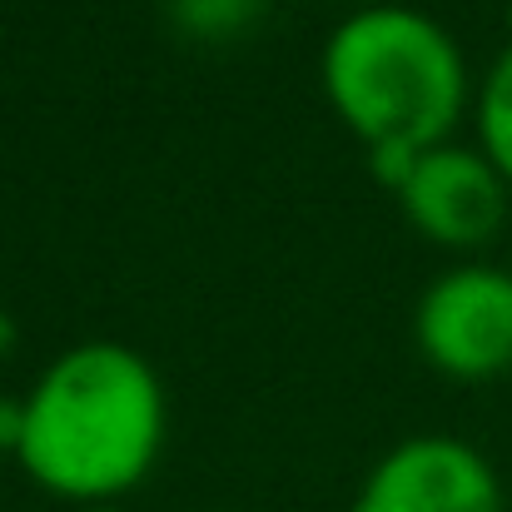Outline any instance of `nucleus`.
<instances>
[{
	"label": "nucleus",
	"instance_id": "f257e3e1",
	"mask_svg": "<svg viewBox=\"0 0 512 512\" xmlns=\"http://www.w3.org/2000/svg\"><path fill=\"white\" fill-rule=\"evenodd\" d=\"M20 398L25 428L15 463L40 493L70 508L125 503L165 458V378L130 343H70Z\"/></svg>",
	"mask_w": 512,
	"mask_h": 512
},
{
	"label": "nucleus",
	"instance_id": "f03ea898",
	"mask_svg": "<svg viewBox=\"0 0 512 512\" xmlns=\"http://www.w3.org/2000/svg\"><path fill=\"white\" fill-rule=\"evenodd\" d=\"M329 110L358 145H443L473 115V70L458 35L418 5L368 0L348 10L319 50Z\"/></svg>",
	"mask_w": 512,
	"mask_h": 512
},
{
	"label": "nucleus",
	"instance_id": "7ed1b4c3",
	"mask_svg": "<svg viewBox=\"0 0 512 512\" xmlns=\"http://www.w3.org/2000/svg\"><path fill=\"white\" fill-rule=\"evenodd\" d=\"M423 363L453 383H493L512 373V274L508 264L458 259L433 274L413 304Z\"/></svg>",
	"mask_w": 512,
	"mask_h": 512
},
{
	"label": "nucleus",
	"instance_id": "20e7f679",
	"mask_svg": "<svg viewBox=\"0 0 512 512\" xmlns=\"http://www.w3.org/2000/svg\"><path fill=\"white\" fill-rule=\"evenodd\" d=\"M348 512H508V498L483 448L453 433H413L368 468Z\"/></svg>",
	"mask_w": 512,
	"mask_h": 512
},
{
	"label": "nucleus",
	"instance_id": "39448f33",
	"mask_svg": "<svg viewBox=\"0 0 512 512\" xmlns=\"http://www.w3.org/2000/svg\"><path fill=\"white\" fill-rule=\"evenodd\" d=\"M393 199L418 239L448 254H473L488 239H498V229L508 224L512 184L478 145L443 140L418 155L413 174Z\"/></svg>",
	"mask_w": 512,
	"mask_h": 512
},
{
	"label": "nucleus",
	"instance_id": "423d86ee",
	"mask_svg": "<svg viewBox=\"0 0 512 512\" xmlns=\"http://www.w3.org/2000/svg\"><path fill=\"white\" fill-rule=\"evenodd\" d=\"M473 145L512 184V35L473 90Z\"/></svg>",
	"mask_w": 512,
	"mask_h": 512
},
{
	"label": "nucleus",
	"instance_id": "0eeeda50",
	"mask_svg": "<svg viewBox=\"0 0 512 512\" xmlns=\"http://www.w3.org/2000/svg\"><path fill=\"white\" fill-rule=\"evenodd\" d=\"M165 15L194 45H229L264 15V0H165Z\"/></svg>",
	"mask_w": 512,
	"mask_h": 512
},
{
	"label": "nucleus",
	"instance_id": "6e6552de",
	"mask_svg": "<svg viewBox=\"0 0 512 512\" xmlns=\"http://www.w3.org/2000/svg\"><path fill=\"white\" fill-rule=\"evenodd\" d=\"M363 155H368V174H373L388 194H398L423 150H418V145H403V140H378V145H363Z\"/></svg>",
	"mask_w": 512,
	"mask_h": 512
},
{
	"label": "nucleus",
	"instance_id": "1a4fd4ad",
	"mask_svg": "<svg viewBox=\"0 0 512 512\" xmlns=\"http://www.w3.org/2000/svg\"><path fill=\"white\" fill-rule=\"evenodd\" d=\"M20 428H25V398H20V393H0V453L15 458Z\"/></svg>",
	"mask_w": 512,
	"mask_h": 512
},
{
	"label": "nucleus",
	"instance_id": "9d476101",
	"mask_svg": "<svg viewBox=\"0 0 512 512\" xmlns=\"http://www.w3.org/2000/svg\"><path fill=\"white\" fill-rule=\"evenodd\" d=\"M15 343H20V329H15V319L0 309V353H10Z\"/></svg>",
	"mask_w": 512,
	"mask_h": 512
},
{
	"label": "nucleus",
	"instance_id": "9b49d317",
	"mask_svg": "<svg viewBox=\"0 0 512 512\" xmlns=\"http://www.w3.org/2000/svg\"><path fill=\"white\" fill-rule=\"evenodd\" d=\"M70 512H135V508H125V503H85V508H70Z\"/></svg>",
	"mask_w": 512,
	"mask_h": 512
},
{
	"label": "nucleus",
	"instance_id": "f8f14e48",
	"mask_svg": "<svg viewBox=\"0 0 512 512\" xmlns=\"http://www.w3.org/2000/svg\"><path fill=\"white\" fill-rule=\"evenodd\" d=\"M508 35H512V5H508Z\"/></svg>",
	"mask_w": 512,
	"mask_h": 512
},
{
	"label": "nucleus",
	"instance_id": "ddd939ff",
	"mask_svg": "<svg viewBox=\"0 0 512 512\" xmlns=\"http://www.w3.org/2000/svg\"><path fill=\"white\" fill-rule=\"evenodd\" d=\"M508 274H512V259H508Z\"/></svg>",
	"mask_w": 512,
	"mask_h": 512
}]
</instances>
